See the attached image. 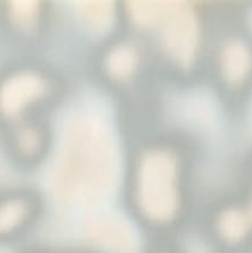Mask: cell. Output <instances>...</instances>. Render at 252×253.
<instances>
[{
    "mask_svg": "<svg viewBox=\"0 0 252 253\" xmlns=\"http://www.w3.org/2000/svg\"><path fill=\"white\" fill-rule=\"evenodd\" d=\"M177 145L153 140L134 159V199L139 212L153 224H168L180 208V153Z\"/></svg>",
    "mask_w": 252,
    "mask_h": 253,
    "instance_id": "obj_1",
    "label": "cell"
},
{
    "mask_svg": "<svg viewBox=\"0 0 252 253\" xmlns=\"http://www.w3.org/2000/svg\"><path fill=\"white\" fill-rule=\"evenodd\" d=\"M63 92L56 73L37 62L13 63L0 71V129L46 117Z\"/></svg>",
    "mask_w": 252,
    "mask_h": 253,
    "instance_id": "obj_2",
    "label": "cell"
},
{
    "mask_svg": "<svg viewBox=\"0 0 252 253\" xmlns=\"http://www.w3.org/2000/svg\"><path fill=\"white\" fill-rule=\"evenodd\" d=\"M146 53L140 42L131 38L118 39L109 44L99 60V70L106 83L115 87L134 85L143 76Z\"/></svg>",
    "mask_w": 252,
    "mask_h": 253,
    "instance_id": "obj_3",
    "label": "cell"
},
{
    "mask_svg": "<svg viewBox=\"0 0 252 253\" xmlns=\"http://www.w3.org/2000/svg\"><path fill=\"white\" fill-rule=\"evenodd\" d=\"M5 146L15 162L35 166L46 158L53 141L46 117L25 121L2 129Z\"/></svg>",
    "mask_w": 252,
    "mask_h": 253,
    "instance_id": "obj_4",
    "label": "cell"
},
{
    "mask_svg": "<svg viewBox=\"0 0 252 253\" xmlns=\"http://www.w3.org/2000/svg\"><path fill=\"white\" fill-rule=\"evenodd\" d=\"M0 21L9 34L21 40H38L47 32L50 6L47 1L7 0L0 2Z\"/></svg>",
    "mask_w": 252,
    "mask_h": 253,
    "instance_id": "obj_5",
    "label": "cell"
},
{
    "mask_svg": "<svg viewBox=\"0 0 252 253\" xmlns=\"http://www.w3.org/2000/svg\"><path fill=\"white\" fill-rule=\"evenodd\" d=\"M40 212V201L34 194L14 191L0 195V241L27 229Z\"/></svg>",
    "mask_w": 252,
    "mask_h": 253,
    "instance_id": "obj_6",
    "label": "cell"
},
{
    "mask_svg": "<svg viewBox=\"0 0 252 253\" xmlns=\"http://www.w3.org/2000/svg\"><path fill=\"white\" fill-rule=\"evenodd\" d=\"M251 69L252 54L244 41L230 39L223 42L215 56V70L227 87L235 90L243 85Z\"/></svg>",
    "mask_w": 252,
    "mask_h": 253,
    "instance_id": "obj_7",
    "label": "cell"
},
{
    "mask_svg": "<svg viewBox=\"0 0 252 253\" xmlns=\"http://www.w3.org/2000/svg\"><path fill=\"white\" fill-rule=\"evenodd\" d=\"M249 223L244 213L237 210H229L219 219V231L227 241L238 242L247 235Z\"/></svg>",
    "mask_w": 252,
    "mask_h": 253,
    "instance_id": "obj_8",
    "label": "cell"
}]
</instances>
